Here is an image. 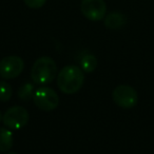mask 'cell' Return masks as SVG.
Instances as JSON below:
<instances>
[{
	"mask_svg": "<svg viewBox=\"0 0 154 154\" xmlns=\"http://www.w3.org/2000/svg\"><path fill=\"white\" fill-rule=\"evenodd\" d=\"M13 95V89L7 80H0V101H9Z\"/></svg>",
	"mask_w": 154,
	"mask_h": 154,
	"instance_id": "obj_12",
	"label": "cell"
},
{
	"mask_svg": "<svg viewBox=\"0 0 154 154\" xmlns=\"http://www.w3.org/2000/svg\"><path fill=\"white\" fill-rule=\"evenodd\" d=\"M112 98L118 107L124 109H131L136 106L138 101V95L135 89L131 86L120 85L113 90Z\"/></svg>",
	"mask_w": 154,
	"mask_h": 154,
	"instance_id": "obj_5",
	"label": "cell"
},
{
	"mask_svg": "<svg viewBox=\"0 0 154 154\" xmlns=\"http://www.w3.org/2000/svg\"><path fill=\"white\" fill-rule=\"evenodd\" d=\"M2 118H3V116H2V114H1V111H0V122L2 120Z\"/></svg>",
	"mask_w": 154,
	"mask_h": 154,
	"instance_id": "obj_14",
	"label": "cell"
},
{
	"mask_svg": "<svg viewBox=\"0 0 154 154\" xmlns=\"http://www.w3.org/2000/svg\"><path fill=\"white\" fill-rule=\"evenodd\" d=\"M34 86L31 82H26V84L22 85L20 89L18 90V97L19 99L23 101H28L34 96Z\"/></svg>",
	"mask_w": 154,
	"mask_h": 154,
	"instance_id": "obj_11",
	"label": "cell"
},
{
	"mask_svg": "<svg viewBox=\"0 0 154 154\" xmlns=\"http://www.w3.org/2000/svg\"><path fill=\"white\" fill-rule=\"evenodd\" d=\"M82 70L86 73H91L96 69L97 66V58L92 54H87L82 57L80 61Z\"/></svg>",
	"mask_w": 154,
	"mask_h": 154,
	"instance_id": "obj_10",
	"label": "cell"
},
{
	"mask_svg": "<svg viewBox=\"0 0 154 154\" xmlns=\"http://www.w3.org/2000/svg\"><path fill=\"white\" fill-rule=\"evenodd\" d=\"M33 100L38 109L45 112L53 111L59 105V97L57 93L47 86H41L35 91Z\"/></svg>",
	"mask_w": 154,
	"mask_h": 154,
	"instance_id": "obj_3",
	"label": "cell"
},
{
	"mask_svg": "<svg viewBox=\"0 0 154 154\" xmlns=\"http://www.w3.org/2000/svg\"><path fill=\"white\" fill-rule=\"evenodd\" d=\"M85 82V74L77 66H66L57 75V86L64 94H74L82 89Z\"/></svg>",
	"mask_w": 154,
	"mask_h": 154,
	"instance_id": "obj_1",
	"label": "cell"
},
{
	"mask_svg": "<svg viewBox=\"0 0 154 154\" xmlns=\"http://www.w3.org/2000/svg\"><path fill=\"white\" fill-rule=\"evenodd\" d=\"M24 3L30 9H40L47 0H23Z\"/></svg>",
	"mask_w": 154,
	"mask_h": 154,
	"instance_id": "obj_13",
	"label": "cell"
},
{
	"mask_svg": "<svg viewBox=\"0 0 154 154\" xmlns=\"http://www.w3.org/2000/svg\"><path fill=\"white\" fill-rule=\"evenodd\" d=\"M29 113L26 109L20 106H14L8 109L3 114L2 122L8 129L11 130H20L29 122Z\"/></svg>",
	"mask_w": 154,
	"mask_h": 154,
	"instance_id": "obj_4",
	"label": "cell"
},
{
	"mask_svg": "<svg viewBox=\"0 0 154 154\" xmlns=\"http://www.w3.org/2000/svg\"><path fill=\"white\" fill-rule=\"evenodd\" d=\"M80 11L87 19L99 21L105 18L107 5L103 0H82Z\"/></svg>",
	"mask_w": 154,
	"mask_h": 154,
	"instance_id": "obj_7",
	"label": "cell"
},
{
	"mask_svg": "<svg viewBox=\"0 0 154 154\" xmlns=\"http://www.w3.org/2000/svg\"><path fill=\"white\" fill-rule=\"evenodd\" d=\"M14 145V135L12 131L0 128V151L8 152Z\"/></svg>",
	"mask_w": 154,
	"mask_h": 154,
	"instance_id": "obj_9",
	"label": "cell"
},
{
	"mask_svg": "<svg viewBox=\"0 0 154 154\" xmlns=\"http://www.w3.org/2000/svg\"><path fill=\"white\" fill-rule=\"evenodd\" d=\"M24 69V61L21 57L10 55L0 60V76L3 79H13L19 76Z\"/></svg>",
	"mask_w": 154,
	"mask_h": 154,
	"instance_id": "obj_6",
	"label": "cell"
},
{
	"mask_svg": "<svg viewBox=\"0 0 154 154\" xmlns=\"http://www.w3.org/2000/svg\"><path fill=\"white\" fill-rule=\"evenodd\" d=\"M8 154H17V153H14V152H13V153H8Z\"/></svg>",
	"mask_w": 154,
	"mask_h": 154,
	"instance_id": "obj_15",
	"label": "cell"
},
{
	"mask_svg": "<svg viewBox=\"0 0 154 154\" xmlns=\"http://www.w3.org/2000/svg\"><path fill=\"white\" fill-rule=\"evenodd\" d=\"M57 64L53 58L42 56L38 58L33 64L31 71V78L33 82L40 86L51 84L57 76Z\"/></svg>",
	"mask_w": 154,
	"mask_h": 154,
	"instance_id": "obj_2",
	"label": "cell"
},
{
	"mask_svg": "<svg viewBox=\"0 0 154 154\" xmlns=\"http://www.w3.org/2000/svg\"><path fill=\"white\" fill-rule=\"evenodd\" d=\"M126 16L119 12H112L105 18L106 28L110 29V30H119L126 24Z\"/></svg>",
	"mask_w": 154,
	"mask_h": 154,
	"instance_id": "obj_8",
	"label": "cell"
}]
</instances>
